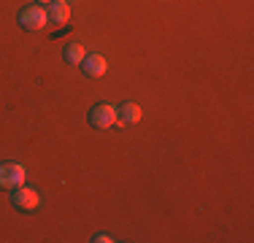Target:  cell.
<instances>
[{
  "mask_svg": "<svg viewBox=\"0 0 254 243\" xmlns=\"http://www.w3.org/2000/svg\"><path fill=\"white\" fill-rule=\"evenodd\" d=\"M41 3H52V0H41Z\"/></svg>",
  "mask_w": 254,
  "mask_h": 243,
  "instance_id": "8fae6325",
  "label": "cell"
},
{
  "mask_svg": "<svg viewBox=\"0 0 254 243\" xmlns=\"http://www.w3.org/2000/svg\"><path fill=\"white\" fill-rule=\"evenodd\" d=\"M27 170L19 162H0V189H16L25 184Z\"/></svg>",
  "mask_w": 254,
  "mask_h": 243,
  "instance_id": "6da1fadb",
  "label": "cell"
},
{
  "mask_svg": "<svg viewBox=\"0 0 254 243\" xmlns=\"http://www.w3.org/2000/svg\"><path fill=\"white\" fill-rule=\"evenodd\" d=\"M11 205L14 208H19V211H33L35 205H38V192L35 189H30V186H16L14 194H11Z\"/></svg>",
  "mask_w": 254,
  "mask_h": 243,
  "instance_id": "277c9868",
  "label": "cell"
},
{
  "mask_svg": "<svg viewBox=\"0 0 254 243\" xmlns=\"http://www.w3.org/2000/svg\"><path fill=\"white\" fill-rule=\"evenodd\" d=\"M52 3H68V0H52Z\"/></svg>",
  "mask_w": 254,
  "mask_h": 243,
  "instance_id": "30bf717a",
  "label": "cell"
},
{
  "mask_svg": "<svg viewBox=\"0 0 254 243\" xmlns=\"http://www.w3.org/2000/svg\"><path fill=\"white\" fill-rule=\"evenodd\" d=\"M19 24H22V30L35 33V30H44V24H49V19H46V11L41 5H30V8H22Z\"/></svg>",
  "mask_w": 254,
  "mask_h": 243,
  "instance_id": "3957f363",
  "label": "cell"
},
{
  "mask_svg": "<svg viewBox=\"0 0 254 243\" xmlns=\"http://www.w3.org/2000/svg\"><path fill=\"white\" fill-rule=\"evenodd\" d=\"M84 46L81 44H68L65 46V52H63V57H65V62L68 65H81V60H84Z\"/></svg>",
  "mask_w": 254,
  "mask_h": 243,
  "instance_id": "ba28073f",
  "label": "cell"
},
{
  "mask_svg": "<svg viewBox=\"0 0 254 243\" xmlns=\"http://www.w3.org/2000/svg\"><path fill=\"white\" fill-rule=\"evenodd\" d=\"M106 68H108V62H106V57H103V54H84V60H81L84 76L100 78L103 73H106Z\"/></svg>",
  "mask_w": 254,
  "mask_h": 243,
  "instance_id": "5b68a950",
  "label": "cell"
},
{
  "mask_svg": "<svg viewBox=\"0 0 254 243\" xmlns=\"http://www.w3.org/2000/svg\"><path fill=\"white\" fill-rule=\"evenodd\" d=\"M92 241H95V243H111L114 238H111V235H95Z\"/></svg>",
  "mask_w": 254,
  "mask_h": 243,
  "instance_id": "9c48e42d",
  "label": "cell"
},
{
  "mask_svg": "<svg viewBox=\"0 0 254 243\" xmlns=\"http://www.w3.org/2000/svg\"><path fill=\"white\" fill-rule=\"evenodd\" d=\"M46 19L52 24H65L70 19V5L68 3H49V8H46Z\"/></svg>",
  "mask_w": 254,
  "mask_h": 243,
  "instance_id": "8992f818",
  "label": "cell"
},
{
  "mask_svg": "<svg viewBox=\"0 0 254 243\" xmlns=\"http://www.w3.org/2000/svg\"><path fill=\"white\" fill-rule=\"evenodd\" d=\"M89 124L98 127V130H108V127L117 124V106H108V103H100L89 111Z\"/></svg>",
  "mask_w": 254,
  "mask_h": 243,
  "instance_id": "7a4b0ae2",
  "label": "cell"
},
{
  "mask_svg": "<svg viewBox=\"0 0 254 243\" xmlns=\"http://www.w3.org/2000/svg\"><path fill=\"white\" fill-rule=\"evenodd\" d=\"M138 119H141V108L135 103H125L117 108V124H135Z\"/></svg>",
  "mask_w": 254,
  "mask_h": 243,
  "instance_id": "52a82bcc",
  "label": "cell"
}]
</instances>
